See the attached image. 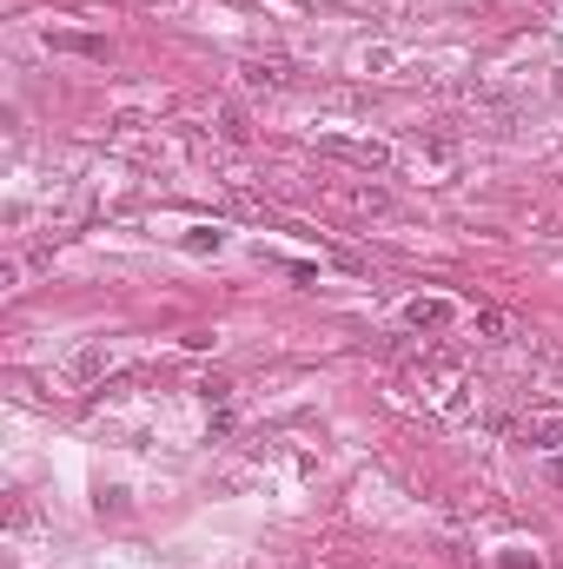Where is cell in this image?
I'll return each mask as SVG.
<instances>
[{
	"label": "cell",
	"instance_id": "7a4b0ae2",
	"mask_svg": "<svg viewBox=\"0 0 563 569\" xmlns=\"http://www.w3.org/2000/svg\"><path fill=\"white\" fill-rule=\"evenodd\" d=\"M511 437L530 444V450H556V444H563V411H543V404H537V411L511 418Z\"/></svg>",
	"mask_w": 563,
	"mask_h": 569
},
{
	"label": "cell",
	"instance_id": "277c9868",
	"mask_svg": "<svg viewBox=\"0 0 563 569\" xmlns=\"http://www.w3.org/2000/svg\"><path fill=\"white\" fill-rule=\"evenodd\" d=\"M556 477H563V457H556Z\"/></svg>",
	"mask_w": 563,
	"mask_h": 569
},
{
	"label": "cell",
	"instance_id": "3957f363",
	"mask_svg": "<svg viewBox=\"0 0 563 569\" xmlns=\"http://www.w3.org/2000/svg\"><path fill=\"white\" fill-rule=\"evenodd\" d=\"M451 318V305H438V298H418L412 305V324H418V332H425V324H444Z\"/></svg>",
	"mask_w": 563,
	"mask_h": 569
},
{
	"label": "cell",
	"instance_id": "6da1fadb",
	"mask_svg": "<svg viewBox=\"0 0 563 569\" xmlns=\"http://www.w3.org/2000/svg\"><path fill=\"white\" fill-rule=\"evenodd\" d=\"M418 397L431 404V411H444V418H477V378L457 364V358H431V364H418Z\"/></svg>",
	"mask_w": 563,
	"mask_h": 569
}]
</instances>
